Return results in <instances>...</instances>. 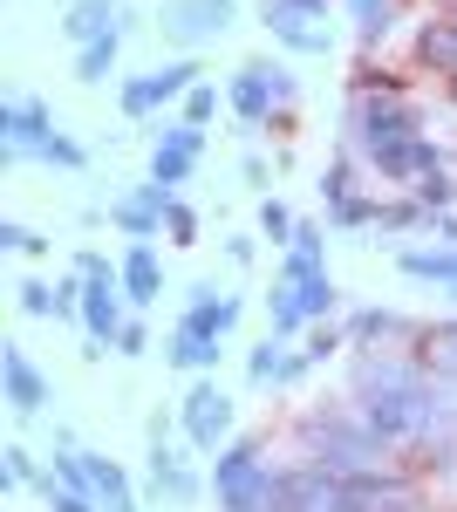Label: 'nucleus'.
<instances>
[{
    "label": "nucleus",
    "mask_w": 457,
    "mask_h": 512,
    "mask_svg": "<svg viewBox=\"0 0 457 512\" xmlns=\"http://www.w3.org/2000/svg\"><path fill=\"white\" fill-rule=\"evenodd\" d=\"M355 410H362V424H369L382 444H423V437L451 417L423 369L382 362V355H362V362H355Z\"/></svg>",
    "instance_id": "obj_1"
},
{
    "label": "nucleus",
    "mask_w": 457,
    "mask_h": 512,
    "mask_svg": "<svg viewBox=\"0 0 457 512\" xmlns=\"http://www.w3.org/2000/svg\"><path fill=\"white\" fill-rule=\"evenodd\" d=\"M301 444L314 465H328V472H342V478L376 472V458H382V437L362 424V410H307Z\"/></svg>",
    "instance_id": "obj_2"
},
{
    "label": "nucleus",
    "mask_w": 457,
    "mask_h": 512,
    "mask_svg": "<svg viewBox=\"0 0 457 512\" xmlns=\"http://www.w3.org/2000/svg\"><path fill=\"white\" fill-rule=\"evenodd\" d=\"M410 137H423V117L403 103V96L355 89V103H348V144H355L362 158L376 164L382 151H396V144H410Z\"/></svg>",
    "instance_id": "obj_3"
},
{
    "label": "nucleus",
    "mask_w": 457,
    "mask_h": 512,
    "mask_svg": "<svg viewBox=\"0 0 457 512\" xmlns=\"http://www.w3.org/2000/svg\"><path fill=\"white\" fill-rule=\"evenodd\" d=\"M212 499L219 512H273V472L260 465V437H232L212 458Z\"/></svg>",
    "instance_id": "obj_4"
},
{
    "label": "nucleus",
    "mask_w": 457,
    "mask_h": 512,
    "mask_svg": "<svg viewBox=\"0 0 457 512\" xmlns=\"http://www.w3.org/2000/svg\"><path fill=\"white\" fill-rule=\"evenodd\" d=\"M328 7H335V0H260V28H267L280 48H294V55H328L335 35L314 28V21H328Z\"/></svg>",
    "instance_id": "obj_5"
},
{
    "label": "nucleus",
    "mask_w": 457,
    "mask_h": 512,
    "mask_svg": "<svg viewBox=\"0 0 457 512\" xmlns=\"http://www.w3.org/2000/svg\"><path fill=\"white\" fill-rule=\"evenodd\" d=\"M273 512H348V478L328 465H287L273 472Z\"/></svg>",
    "instance_id": "obj_6"
},
{
    "label": "nucleus",
    "mask_w": 457,
    "mask_h": 512,
    "mask_svg": "<svg viewBox=\"0 0 457 512\" xmlns=\"http://www.w3.org/2000/svg\"><path fill=\"white\" fill-rule=\"evenodd\" d=\"M226 103H232V117L239 123H260L273 117V103H294V76L280 69V62H246L239 76L226 82Z\"/></svg>",
    "instance_id": "obj_7"
},
{
    "label": "nucleus",
    "mask_w": 457,
    "mask_h": 512,
    "mask_svg": "<svg viewBox=\"0 0 457 512\" xmlns=\"http://www.w3.org/2000/svg\"><path fill=\"white\" fill-rule=\"evenodd\" d=\"M239 21V7L232 0H164V14H157V28L171 48H205V41H219Z\"/></svg>",
    "instance_id": "obj_8"
},
{
    "label": "nucleus",
    "mask_w": 457,
    "mask_h": 512,
    "mask_svg": "<svg viewBox=\"0 0 457 512\" xmlns=\"http://www.w3.org/2000/svg\"><path fill=\"white\" fill-rule=\"evenodd\" d=\"M178 424H185L191 451H226L232 444V396L212 383V376H198L185 390V410H178Z\"/></svg>",
    "instance_id": "obj_9"
},
{
    "label": "nucleus",
    "mask_w": 457,
    "mask_h": 512,
    "mask_svg": "<svg viewBox=\"0 0 457 512\" xmlns=\"http://www.w3.org/2000/svg\"><path fill=\"white\" fill-rule=\"evenodd\" d=\"M55 137V110L41 96H7L0 103V158L7 164H35V151Z\"/></svg>",
    "instance_id": "obj_10"
},
{
    "label": "nucleus",
    "mask_w": 457,
    "mask_h": 512,
    "mask_svg": "<svg viewBox=\"0 0 457 512\" xmlns=\"http://www.w3.org/2000/svg\"><path fill=\"white\" fill-rule=\"evenodd\" d=\"M198 151H205V130H191L185 117L164 123V130H157V151H151V185H164V192L191 185V171H198Z\"/></svg>",
    "instance_id": "obj_11"
},
{
    "label": "nucleus",
    "mask_w": 457,
    "mask_h": 512,
    "mask_svg": "<svg viewBox=\"0 0 457 512\" xmlns=\"http://www.w3.org/2000/svg\"><path fill=\"white\" fill-rule=\"evenodd\" d=\"M0 396H7V410L21 424L41 417V403H48V376L35 369V355L21 349V342H0Z\"/></svg>",
    "instance_id": "obj_12"
},
{
    "label": "nucleus",
    "mask_w": 457,
    "mask_h": 512,
    "mask_svg": "<svg viewBox=\"0 0 457 512\" xmlns=\"http://www.w3.org/2000/svg\"><path fill=\"white\" fill-rule=\"evenodd\" d=\"M348 512H430V506H423L417 485H403V478L355 472V478H348Z\"/></svg>",
    "instance_id": "obj_13"
},
{
    "label": "nucleus",
    "mask_w": 457,
    "mask_h": 512,
    "mask_svg": "<svg viewBox=\"0 0 457 512\" xmlns=\"http://www.w3.org/2000/svg\"><path fill=\"white\" fill-rule=\"evenodd\" d=\"M171 198H178V192H164V185L144 178L130 198H116V205H110V226H116V233H130V239H157V233H164V205H171Z\"/></svg>",
    "instance_id": "obj_14"
},
{
    "label": "nucleus",
    "mask_w": 457,
    "mask_h": 512,
    "mask_svg": "<svg viewBox=\"0 0 457 512\" xmlns=\"http://www.w3.org/2000/svg\"><path fill=\"white\" fill-rule=\"evenodd\" d=\"M369 171H376L382 185H417V178H430V171H444V151H437L430 137H410V144L382 151V158L369 164Z\"/></svg>",
    "instance_id": "obj_15"
},
{
    "label": "nucleus",
    "mask_w": 457,
    "mask_h": 512,
    "mask_svg": "<svg viewBox=\"0 0 457 512\" xmlns=\"http://www.w3.org/2000/svg\"><path fill=\"white\" fill-rule=\"evenodd\" d=\"M307 369H314V362H307V349H287V342H280V335H267V342H260V349L246 355V376H253V383H260V390H287V383H301Z\"/></svg>",
    "instance_id": "obj_16"
},
{
    "label": "nucleus",
    "mask_w": 457,
    "mask_h": 512,
    "mask_svg": "<svg viewBox=\"0 0 457 512\" xmlns=\"http://www.w3.org/2000/svg\"><path fill=\"white\" fill-rule=\"evenodd\" d=\"M151 492L171 499V506H198V499H205V478L191 472L171 444H151Z\"/></svg>",
    "instance_id": "obj_17"
},
{
    "label": "nucleus",
    "mask_w": 457,
    "mask_h": 512,
    "mask_svg": "<svg viewBox=\"0 0 457 512\" xmlns=\"http://www.w3.org/2000/svg\"><path fill=\"white\" fill-rule=\"evenodd\" d=\"M116 267H123V301H130V308H151L157 294H164V267H157L151 239H130Z\"/></svg>",
    "instance_id": "obj_18"
},
{
    "label": "nucleus",
    "mask_w": 457,
    "mask_h": 512,
    "mask_svg": "<svg viewBox=\"0 0 457 512\" xmlns=\"http://www.w3.org/2000/svg\"><path fill=\"white\" fill-rule=\"evenodd\" d=\"M116 28H123V0H69L62 7V35L76 41V48L116 35Z\"/></svg>",
    "instance_id": "obj_19"
},
{
    "label": "nucleus",
    "mask_w": 457,
    "mask_h": 512,
    "mask_svg": "<svg viewBox=\"0 0 457 512\" xmlns=\"http://www.w3.org/2000/svg\"><path fill=\"white\" fill-rule=\"evenodd\" d=\"M417 62L430 69V76L457 82V14H430V21H417Z\"/></svg>",
    "instance_id": "obj_20"
},
{
    "label": "nucleus",
    "mask_w": 457,
    "mask_h": 512,
    "mask_svg": "<svg viewBox=\"0 0 457 512\" xmlns=\"http://www.w3.org/2000/svg\"><path fill=\"white\" fill-rule=\"evenodd\" d=\"M219 355H226V342L219 335H198V328H171V342H164V362L171 369H191V376H212Z\"/></svg>",
    "instance_id": "obj_21"
},
{
    "label": "nucleus",
    "mask_w": 457,
    "mask_h": 512,
    "mask_svg": "<svg viewBox=\"0 0 457 512\" xmlns=\"http://www.w3.org/2000/svg\"><path fill=\"white\" fill-rule=\"evenodd\" d=\"M314 274H328V233L314 219H301V233H294L287 260H280V280H314Z\"/></svg>",
    "instance_id": "obj_22"
},
{
    "label": "nucleus",
    "mask_w": 457,
    "mask_h": 512,
    "mask_svg": "<svg viewBox=\"0 0 457 512\" xmlns=\"http://www.w3.org/2000/svg\"><path fill=\"white\" fill-rule=\"evenodd\" d=\"M130 28H137V14H123V28L116 35H103V41H89V48H76V82H110L116 76V55H123V41H130Z\"/></svg>",
    "instance_id": "obj_23"
},
{
    "label": "nucleus",
    "mask_w": 457,
    "mask_h": 512,
    "mask_svg": "<svg viewBox=\"0 0 457 512\" xmlns=\"http://www.w3.org/2000/svg\"><path fill=\"white\" fill-rule=\"evenodd\" d=\"M396 267L410 280H437V287H457V246H403Z\"/></svg>",
    "instance_id": "obj_24"
},
{
    "label": "nucleus",
    "mask_w": 457,
    "mask_h": 512,
    "mask_svg": "<svg viewBox=\"0 0 457 512\" xmlns=\"http://www.w3.org/2000/svg\"><path fill=\"white\" fill-rule=\"evenodd\" d=\"M423 349V376H457V321H437L417 335Z\"/></svg>",
    "instance_id": "obj_25"
},
{
    "label": "nucleus",
    "mask_w": 457,
    "mask_h": 512,
    "mask_svg": "<svg viewBox=\"0 0 457 512\" xmlns=\"http://www.w3.org/2000/svg\"><path fill=\"white\" fill-rule=\"evenodd\" d=\"M267 321H273V335H280V342L307 328V315H301V287H294V280H273V294H267Z\"/></svg>",
    "instance_id": "obj_26"
},
{
    "label": "nucleus",
    "mask_w": 457,
    "mask_h": 512,
    "mask_svg": "<svg viewBox=\"0 0 457 512\" xmlns=\"http://www.w3.org/2000/svg\"><path fill=\"white\" fill-rule=\"evenodd\" d=\"M151 82H157V103H185L191 89H198V62H191V55H178V62H157Z\"/></svg>",
    "instance_id": "obj_27"
},
{
    "label": "nucleus",
    "mask_w": 457,
    "mask_h": 512,
    "mask_svg": "<svg viewBox=\"0 0 457 512\" xmlns=\"http://www.w3.org/2000/svg\"><path fill=\"white\" fill-rule=\"evenodd\" d=\"M0 485H7V492H14V485H41V492H55V478H41V465H35L28 444H7V451H0Z\"/></svg>",
    "instance_id": "obj_28"
},
{
    "label": "nucleus",
    "mask_w": 457,
    "mask_h": 512,
    "mask_svg": "<svg viewBox=\"0 0 457 512\" xmlns=\"http://www.w3.org/2000/svg\"><path fill=\"white\" fill-rule=\"evenodd\" d=\"M348 335H355V342H382V335H423V328H410V321L389 315V308H362V315L348 321Z\"/></svg>",
    "instance_id": "obj_29"
},
{
    "label": "nucleus",
    "mask_w": 457,
    "mask_h": 512,
    "mask_svg": "<svg viewBox=\"0 0 457 512\" xmlns=\"http://www.w3.org/2000/svg\"><path fill=\"white\" fill-rule=\"evenodd\" d=\"M348 14H355V35L362 48H376L389 28H396V14H389V0H348Z\"/></svg>",
    "instance_id": "obj_30"
},
{
    "label": "nucleus",
    "mask_w": 457,
    "mask_h": 512,
    "mask_svg": "<svg viewBox=\"0 0 457 512\" xmlns=\"http://www.w3.org/2000/svg\"><path fill=\"white\" fill-rule=\"evenodd\" d=\"M294 287H301V315H307V321H328L335 308H342V287H335L328 274H314V280H294Z\"/></svg>",
    "instance_id": "obj_31"
},
{
    "label": "nucleus",
    "mask_w": 457,
    "mask_h": 512,
    "mask_svg": "<svg viewBox=\"0 0 457 512\" xmlns=\"http://www.w3.org/2000/svg\"><path fill=\"white\" fill-rule=\"evenodd\" d=\"M116 103H123V117H137V123L164 110V103H157V82H151V76H130L123 89H116Z\"/></svg>",
    "instance_id": "obj_32"
},
{
    "label": "nucleus",
    "mask_w": 457,
    "mask_h": 512,
    "mask_svg": "<svg viewBox=\"0 0 457 512\" xmlns=\"http://www.w3.org/2000/svg\"><path fill=\"white\" fill-rule=\"evenodd\" d=\"M14 294H21V315H35V321H62V294H55L48 280H21Z\"/></svg>",
    "instance_id": "obj_33"
},
{
    "label": "nucleus",
    "mask_w": 457,
    "mask_h": 512,
    "mask_svg": "<svg viewBox=\"0 0 457 512\" xmlns=\"http://www.w3.org/2000/svg\"><path fill=\"white\" fill-rule=\"evenodd\" d=\"M260 233L273 239V246H294V233H301V219L280 205V198H260Z\"/></svg>",
    "instance_id": "obj_34"
},
{
    "label": "nucleus",
    "mask_w": 457,
    "mask_h": 512,
    "mask_svg": "<svg viewBox=\"0 0 457 512\" xmlns=\"http://www.w3.org/2000/svg\"><path fill=\"white\" fill-rule=\"evenodd\" d=\"M0 246H7V253H28V260H41L55 239L35 233V226H21V219H0Z\"/></svg>",
    "instance_id": "obj_35"
},
{
    "label": "nucleus",
    "mask_w": 457,
    "mask_h": 512,
    "mask_svg": "<svg viewBox=\"0 0 457 512\" xmlns=\"http://www.w3.org/2000/svg\"><path fill=\"white\" fill-rule=\"evenodd\" d=\"M410 192H417V205H423V212H451L457 185H451V171H430V178H417Z\"/></svg>",
    "instance_id": "obj_36"
},
{
    "label": "nucleus",
    "mask_w": 457,
    "mask_h": 512,
    "mask_svg": "<svg viewBox=\"0 0 457 512\" xmlns=\"http://www.w3.org/2000/svg\"><path fill=\"white\" fill-rule=\"evenodd\" d=\"M35 164H62V171H82V164H89V151H82L76 137H62V130H55V137H48V144L35 151Z\"/></svg>",
    "instance_id": "obj_37"
},
{
    "label": "nucleus",
    "mask_w": 457,
    "mask_h": 512,
    "mask_svg": "<svg viewBox=\"0 0 457 512\" xmlns=\"http://www.w3.org/2000/svg\"><path fill=\"white\" fill-rule=\"evenodd\" d=\"M164 233H171V246H198V212H191L185 198L164 205Z\"/></svg>",
    "instance_id": "obj_38"
},
{
    "label": "nucleus",
    "mask_w": 457,
    "mask_h": 512,
    "mask_svg": "<svg viewBox=\"0 0 457 512\" xmlns=\"http://www.w3.org/2000/svg\"><path fill=\"white\" fill-rule=\"evenodd\" d=\"M376 198H342V205H328V219H335V226H348V233H355V226H376Z\"/></svg>",
    "instance_id": "obj_39"
},
{
    "label": "nucleus",
    "mask_w": 457,
    "mask_h": 512,
    "mask_svg": "<svg viewBox=\"0 0 457 512\" xmlns=\"http://www.w3.org/2000/svg\"><path fill=\"white\" fill-rule=\"evenodd\" d=\"M212 117H219V89H212V82H198V89L185 96V123H191V130H205Z\"/></svg>",
    "instance_id": "obj_40"
},
{
    "label": "nucleus",
    "mask_w": 457,
    "mask_h": 512,
    "mask_svg": "<svg viewBox=\"0 0 457 512\" xmlns=\"http://www.w3.org/2000/svg\"><path fill=\"white\" fill-rule=\"evenodd\" d=\"M335 349H342V328H328V321H314V328H307V362H328Z\"/></svg>",
    "instance_id": "obj_41"
},
{
    "label": "nucleus",
    "mask_w": 457,
    "mask_h": 512,
    "mask_svg": "<svg viewBox=\"0 0 457 512\" xmlns=\"http://www.w3.org/2000/svg\"><path fill=\"white\" fill-rule=\"evenodd\" d=\"M76 274L82 280H116V287H123V267H110L103 253H76Z\"/></svg>",
    "instance_id": "obj_42"
},
{
    "label": "nucleus",
    "mask_w": 457,
    "mask_h": 512,
    "mask_svg": "<svg viewBox=\"0 0 457 512\" xmlns=\"http://www.w3.org/2000/svg\"><path fill=\"white\" fill-rule=\"evenodd\" d=\"M48 512H103V499H89V492H48Z\"/></svg>",
    "instance_id": "obj_43"
},
{
    "label": "nucleus",
    "mask_w": 457,
    "mask_h": 512,
    "mask_svg": "<svg viewBox=\"0 0 457 512\" xmlns=\"http://www.w3.org/2000/svg\"><path fill=\"white\" fill-rule=\"evenodd\" d=\"M151 349V328L144 321H123V335H116V355H144Z\"/></svg>",
    "instance_id": "obj_44"
},
{
    "label": "nucleus",
    "mask_w": 457,
    "mask_h": 512,
    "mask_svg": "<svg viewBox=\"0 0 457 512\" xmlns=\"http://www.w3.org/2000/svg\"><path fill=\"white\" fill-rule=\"evenodd\" d=\"M226 260L232 267H253V239H226Z\"/></svg>",
    "instance_id": "obj_45"
},
{
    "label": "nucleus",
    "mask_w": 457,
    "mask_h": 512,
    "mask_svg": "<svg viewBox=\"0 0 457 512\" xmlns=\"http://www.w3.org/2000/svg\"><path fill=\"white\" fill-rule=\"evenodd\" d=\"M444 14H457V0H444Z\"/></svg>",
    "instance_id": "obj_46"
},
{
    "label": "nucleus",
    "mask_w": 457,
    "mask_h": 512,
    "mask_svg": "<svg viewBox=\"0 0 457 512\" xmlns=\"http://www.w3.org/2000/svg\"><path fill=\"white\" fill-rule=\"evenodd\" d=\"M451 301H457V287H451Z\"/></svg>",
    "instance_id": "obj_47"
}]
</instances>
